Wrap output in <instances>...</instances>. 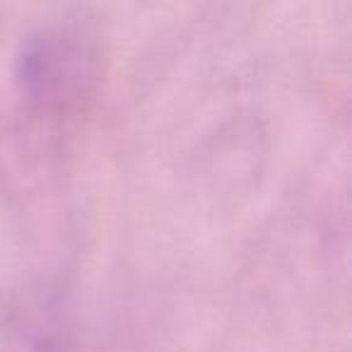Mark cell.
<instances>
[{
  "mask_svg": "<svg viewBox=\"0 0 352 352\" xmlns=\"http://www.w3.org/2000/svg\"><path fill=\"white\" fill-rule=\"evenodd\" d=\"M87 51L63 30H41L22 41L15 78L22 94L39 107H56L82 87Z\"/></svg>",
  "mask_w": 352,
  "mask_h": 352,
  "instance_id": "cell-1",
  "label": "cell"
}]
</instances>
